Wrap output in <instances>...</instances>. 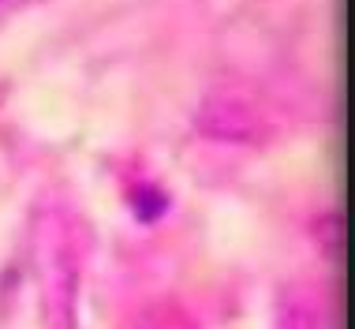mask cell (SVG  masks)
<instances>
[{
    "label": "cell",
    "instance_id": "cell-3",
    "mask_svg": "<svg viewBox=\"0 0 355 329\" xmlns=\"http://www.w3.org/2000/svg\"><path fill=\"white\" fill-rule=\"evenodd\" d=\"M325 311L311 288L288 285L277 299V329H322Z\"/></svg>",
    "mask_w": 355,
    "mask_h": 329
},
{
    "label": "cell",
    "instance_id": "cell-2",
    "mask_svg": "<svg viewBox=\"0 0 355 329\" xmlns=\"http://www.w3.org/2000/svg\"><path fill=\"white\" fill-rule=\"evenodd\" d=\"M195 128L209 139L247 142L266 131V105L239 86H217L195 109Z\"/></svg>",
    "mask_w": 355,
    "mask_h": 329
},
{
    "label": "cell",
    "instance_id": "cell-5",
    "mask_svg": "<svg viewBox=\"0 0 355 329\" xmlns=\"http://www.w3.org/2000/svg\"><path fill=\"white\" fill-rule=\"evenodd\" d=\"M311 236H314V244L322 247L325 258H340V251H344V214H340V210L322 214L311 225Z\"/></svg>",
    "mask_w": 355,
    "mask_h": 329
},
{
    "label": "cell",
    "instance_id": "cell-1",
    "mask_svg": "<svg viewBox=\"0 0 355 329\" xmlns=\"http://www.w3.org/2000/svg\"><path fill=\"white\" fill-rule=\"evenodd\" d=\"M31 258L37 277V303H42V329H79L83 247L79 232L60 206L37 214Z\"/></svg>",
    "mask_w": 355,
    "mask_h": 329
},
{
    "label": "cell",
    "instance_id": "cell-4",
    "mask_svg": "<svg viewBox=\"0 0 355 329\" xmlns=\"http://www.w3.org/2000/svg\"><path fill=\"white\" fill-rule=\"evenodd\" d=\"M128 206H131V214H135L139 221H157L168 210V195H165L161 183L139 180V183H131V187H128Z\"/></svg>",
    "mask_w": 355,
    "mask_h": 329
}]
</instances>
